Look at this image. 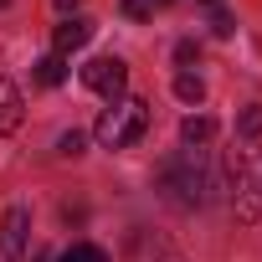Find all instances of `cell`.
Here are the masks:
<instances>
[{"instance_id":"1","label":"cell","mask_w":262,"mask_h":262,"mask_svg":"<svg viewBox=\"0 0 262 262\" xmlns=\"http://www.w3.org/2000/svg\"><path fill=\"white\" fill-rule=\"evenodd\" d=\"M211 190H216V180H211V160H206V149H180L175 160L160 165V195H165L170 206H180V211H201V206L211 201Z\"/></svg>"},{"instance_id":"2","label":"cell","mask_w":262,"mask_h":262,"mask_svg":"<svg viewBox=\"0 0 262 262\" xmlns=\"http://www.w3.org/2000/svg\"><path fill=\"white\" fill-rule=\"evenodd\" d=\"M93 134H98V144H108V149L139 144V139L149 134V103H144V98H113V103L98 113Z\"/></svg>"},{"instance_id":"3","label":"cell","mask_w":262,"mask_h":262,"mask_svg":"<svg viewBox=\"0 0 262 262\" xmlns=\"http://www.w3.org/2000/svg\"><path fill=\"white\" fill-rule=\"evenodd\" d=\"M226 190H231L236 221H257L262 216V149H231V160H226Z\"/></svg>"},{"instance_id":"4","label":"cell","mask_w":262,"mask_h":262,"mask_svg":"<svg viewBox=\"0 0 262 262\" xmlns=\"http://www.w3.org/2000/svg\"><path fill=\"white\" fill-rule=\"evenodd\" d=\"M82 82L113 103V98H123V88H128V67H123L118 57H93V62L82 67Z\"/></svg>"},{"instance_id":"5","label":"cell","mask_w":262,"mask_h":262,"mask_svg":"<svg viewBox=\"0 0 262 262\" xmlns=\"http://www.w3.org/2000/svg\"><path fill=\"white\" fill-rule=\"evenodd\" d=\"M26 242H31V211L26 206H11L6 221H0V262H21L26 257Z\"/></svg>"},{"instance_id":"6","label":"cell","mask_w":262,"mask_h":262,"mask_svg":"<svg viewBox=\"0 0 262 262\" xmlns=\"http://www.w3.org/2000/svg\"><path fill=\"white\" fill-rule=\"evenodd\" d=\"M123 262H185V257H180V247H175L170 236H160V231H134L128 247H123Z\"/></svg>"},{"instance_id":"7","label":"cell","mask_w":262,"mask_h":262,"mask_svg":"<svg viewBox=\"0 0 262 262\" xmlns=\"http://www.w3.org/2000/svg\"><path fill=\"white\" fill-rule=\"evenodd\" d=\"M93 31H98V26H93L88 16H67V21L57 26V57H67V52H82V47L93 41Z\"/></svg>"},{"instance_id":"8","label":"cell","mask_w":262,"mask_h":262,"mask_svg":"<svg viewBox=\"0 0 262 262\" xmlns=\"http://www.w3.org/2000/svg\"><path fill=\"white\" fill-rule=\"evenodd\" d=\"M21 93H16V82L11 77H0V134H11V128L21 123Z\"/></svg>"},{"instance_id":"9","label":"cell","mask_w":262,"mask_h":262,"mask_svg":"<svg viewBox=\"0 0 262 262\" xmlns=\"http://www.w3.org/2000/svg\"><path fill=\"white\" fill-rule=\"evenodd\" d=\"M180 139L195 149V144H211L216 139V118H206V113H190L185 123H180Z\"/></svg>"},{"instance_id":"10","label":"cell","mask_w":262,"mask_h":262,"mask_svg":"<svg viewBox=\"0 0 262 262\" xmlns=\"http://www.w3.org/2000/svg\"><path fill=\"white\" fill-rule=\"evenodd\" d=\"M36 82H41V88L67 82V57H57V52H52V57H41V62H36Z\"/></svg>"},{"instance_id":"11","label":"cell","mask_w":262,"mask_h":262,"mask_svg":"<svg viewBox=\"0 0 262 262\" xmlns=\"http://www.w3.org/2000/svg\"><path fill=\"white\" fill-rule=\"evenodd\" d=\"M175 98H180V103H201V98H206V82H201L195 72H180V77H175Z\"/></svg>"},{"instance_id":"12","label":"cell","mask_w":262,"mask_h":262,"mask_svg":"<svg viewBox=\"0 0 262 262\" xmlns=\"http://www.w3.org/2000/svg\"><path fill=\"white\" fill-rule=\"evenodd\" d=\"M236 134H242V139H257V134H262V103H247V108H242Z\"/></svg>"},{"instance_id":"13","label":"cell","mask_w":262,"mask_h":262,"mask_svg":"<svg viewBox=\"0 0 262 262\" xmlns=\"http://www.w3.org/2000/svg\"><path fill=\"white\" fill-rule=\"evenodd\" d=\"M57 262H108V252H103V247H93V242H77V247H67Z\"/></svg>"},{"instance_id":"14","label":"cell","mask_w":262,"mask_h":262,"mask_svg":"<svg viewBox=\"0 0 262 262\" xmlns=\"http://www.w3.org/2000/svg\"><path fill=\"white\" fill-rule=\"evenodd\" d=\"M82 144H88V139H82V134H77V128H67V134H62V139H57V149H62V155H67V160H77V155H82Z\"/></svg>"},{"instance_id":"15","label":"cell","mask_w":262,"mask_h":262,"mask_svg":"<svg viewBox=\"0 0 262 262\" xmlns=\"http://www.w3.org/2000/svg\"><path fill=\"white\" fill-rule=\"evenodd\" d=\"M195 57H201V47H195V41H180V47H175V62H180V67H185V62H195Z\"/></svg>"},{"instance_id":"16","label":"cell","mask_w":262,"mask_h":262,"mask_svg":"<svg viewBox=\"0 0 262 262\" xmlns=\"http://www.w3.org/2000/svg\"><path fill=\"white\" fill-rule=\"evenodd\" d=\"M211 26H216V36H231V31H236V26H231V16H226V11H216V16H211Z\"/></svg>"},{"instance_id":"17","label":"cell","mask_w":262,"mask_h":262,"mask_svg":"<svg viewBox=\"0 0 262 262\" xmlns=\"http://www.w3.org/2000/svg\"><path fill=\"white\" fill-rule=\"evenodd\" d=\"M123 11L134 16V21H144V16H149V0H123Z\"/></svg>"},{"instance_id":"18","label":"cell","mask_w":262,"mask_h":262,"mask_svg":"<svg viewBox=\"0 0 262 262\" xmlns=\"http://www.w3.org/2000/svg\"><path fill=\"white\" fill-rule=\"evenodd\" d=\"M72 6H82V0H57V11H72Z\"/></svg>"},{"instance_id":"19","label":"cell","mask_w":262,"mask_h":262,"mask_svg":"<svg viewBox=\"0 0 262 262\" xmlns=\"http://www.w3.org/2000/svg\"><path fill=\"white\" fill-rule=\"evenodd\" d=\"M0 6H11V0H0Z\"/></svg>"}]
</instances>
